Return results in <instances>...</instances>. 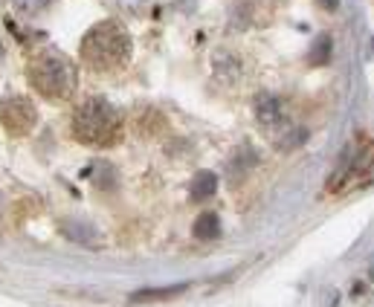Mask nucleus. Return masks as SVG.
Here are the masks:
<instances>
[{"label": "nucleus", "mask_w": 374, "mask_h": 307, "mask_svg": "<svg viewBox=\"0 0 374 307\" xmlns=\"http://www.w3.org/2000/svg\"><path fill=\"white\" fill-rule=\"evenodd\" d=\"M122 133V116L108 99H87L73 113V136L84 145H113Z\"/></svg>", "instance_id": "2"}, {"label": "nucleus", "mask_w": 374, "mask_h": 307, "mask_svg": "<svg viewBox=\"0 0 374 307\" xmlns=\"http://www.w3.org/2000/svg\"><path fill=\"white\" fill-rule=\"evenodd\" d=\"M64 232L70 235V238L82 241V244H90V241H93V229H87V226H82V223H67Z\"/></svg>", "instance_id": "11"}, {"label": "nucleus", "mask_w": 374, "mask_h": 307, "mask_svg": "<svg viewBox=\"0 0 374 307\" xmlns=\"http://www.w3.org/2000/svg\"><path fill=\"white\" fill-rule=\"evenodd\" d=\"M120 9H125V12H143V9H148L151 6V0H113Z\"/></svg>", "instance_id": "12"}, {"label": "nucleus", "mask_w": 374, "mask_h": 307, "mask_svg": "<svg viewBox=\"0 0 374 307\" xmlns=\"http://www.w3.org/2000/svg\"><path fill=\"white\" fill-rule=\"evenodd\" d=\"M0 58H4V44H0Z\"/></svg>", "instance_id": "14"}, {"label": "nucleus", "mask_w": 374, "mask_h": 307, "mask_svg": "<svg viewBox=\"0 0 374 307\" xmlns=\"http://www.w3.org/2000/svg\"><path fill=\"white\" fill-rule=\"evenodd\" d=\"M316 6H319V9H328V12H334V9L340 6V0H316Z\"/></svg>", "instance_id": "13"}, {"label": "nucleus", "mask_w": 374, "mask_h": 307, "mask_svg": "<svg viewBox=\"0 0 374 307\" xmlns=\"http://www.w3.org/2000/svg\"><path fill=\"white\" fill-rule=\"evenodd\" d=\"M331 55V38L328 35H319L316 44L311 46V64H325Z\"/></svg>", "instance_id": "10"}, {"label": "nucleus", "mask_w": 374, "mask_h": 307, "mask_svg": "<svg viewBox=\"0 0 374 307\" xmlns=\"http://www.w3.org/2000/svg\"><path fill=\"white\" fill-rule=\"evenodd\" d=\"M27 76H30V84L35 87L38 96L53 99V102L67 99L70 93L76 90V67L70 64L61 53H56V50L35 53L30 58Z\"/></svg>", "instance_id": "3"}, {"label": "nucleus", "mask_w": 374, "mask_h": 307, "mask_svg": "<svg viewBox=\"0 0 374 307\" xmlns=\"http://www.w3.org/2000/svg\"><path fill=\"white\" fill-rule=\"evenodd\" d=\"M218 232H221V223H218V215H212V211H203L192 226V235L198 241H212Z\"/></svg>", "instance_id": "7"}, {"label": "nucleus", "mask_w": 374, "mask_h": 307, "mask_svg": "<svg viewBox=\"0 0 374 307\" xmlns=\"http://www.w3.org/2000/svg\"><path fill=\"white\" fill-rule=\"evenodd\" d=\"M255 119L259 125L267 131V133H282L290 122L285 119V107H282V99L273 96V93H262V96H255Z\"/></svg>", "instance_id": "5"}, {"label": "nucleus", "mask_w": 374, "mask_h": 307, "mask_svg": "<svg viewBox=\"0 0 374 307\" xmlns=\"http://www.w3.org/2000/svg\"><path fill=\"white\" fill-rule=\"evenodd\" d=\"M183 293V285L177 287H160V290H139L131 296V301H157V299H174Z\"/></svg>", "instance_id": "9"}, {"label": "nucleus", "mask_w": 374, "mask_h": 307, "mask_svg": "<svg viewBox=\"0 0 374 307\" xmlns=\"http://www.w3.org/2000/svg\"><path fill=\"white\" fill-rule=\"evenodd\" d=\"M0 125L12 136H27L38 125V107L27 96L0 99Z\"/></svg>", "instance_id": "4"}, {"label": "nucleus", "mask_w": 374, "mask_h": 307, "mask_svg": "<svg viewBox=\"0 0 374 307\" xmlns=\"http://www.w3.org/2000/svg\"><path fill=\"white\" fill-rule=\"evenodd\" d=\"M212 73L224 84H232V81L241 79V64H238V58L232 55V53L218 50V53H212Z\"/></svg>", "instance_id": "6"}, {"label": "nucleus", "mask_w": 374, "mask_h": 307, "mask_svg": "<svg viewBox=\"0 0 374 307\" xmlns=\"http://www.w3.org/2000/svg\"><path fill=\"white\" fill-rule=\"evenodd\" d=\"M215 185H218V177L212 171H200L195 180H192V197L195 200H206L215 195Z\"/></svg>", "instance_id": "8"}, {"label": "nucleus", "mask_w": 374, "mask_h": 307, "mask_svg": "<svg viewBox=\"0 0 374 307\" xmlns=\"http://www.w3.org/2000/svg\"><path fill=\"white\" fill-rule=\"evenodd\" d=\"M131 50H134V44H131V35L122 23L120 20H102L82 38L79 55L84 58V64L90 70L113 73V70L128 64Z\"/></svg>", "instance_id": "1"}]
</instances>
